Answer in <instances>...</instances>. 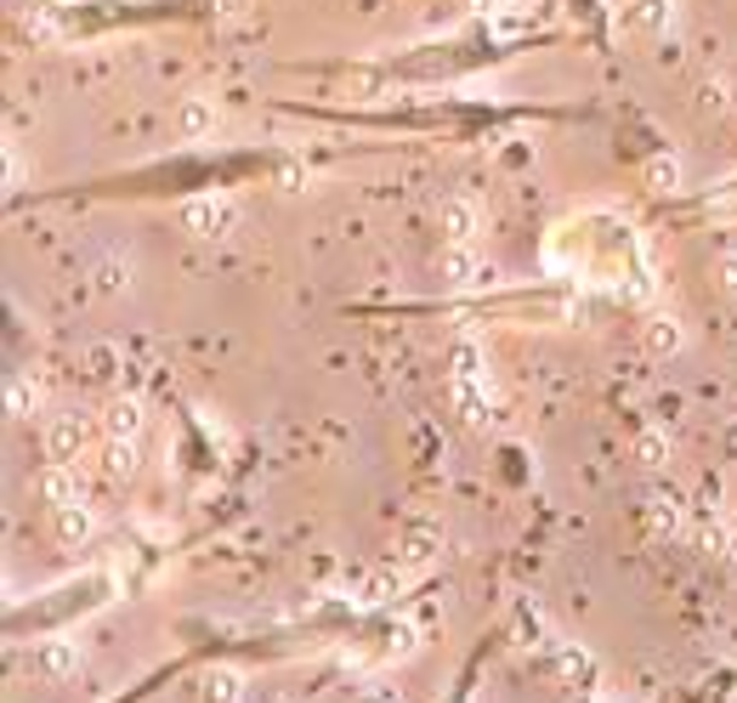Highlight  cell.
Here are the masks:
<instances>
[{"instance_id":"cell-16","label":"cell","mask_w":737,"mask_h":703,"mask_svg":"<svg viewBox=\"0 0 737 703\" xmlns=\"http://www.w3.org/2000/svg\"><path fill=\"white\" fill-rule=\"evenodd\" d=\"M381 86H386V80H381L375 69H347V75H341V91H352V97H375Z\"/></svg>"},{"instance_id":"cell-1","label":"cell","mask_w":737,"mask_h":703,"mask_svg":"<svg viewBox=\"0 0 737 703\" xmlns=\"http://www.w3.org/2000/svg\"><path fill=\"white\" fill-rule=\"evenodd\" d=\"M239 199L227 193H205V199H188L182 205V227L193 239H227V233H239Z\"/></svg>"},{"instance_id":"cell-24","label":"cell","mask_w":737,"mask_h":703,"mask_svg":"<svg viewBox=\"0 0 737 703\" xmlns=\"http://www.w3.org/2000/svg\"><path fill=\"white\" fill-rule=\"evenodd\" d=\"M556 664H562V669H574V676H585V669H590L579 647H567V653H556Z\"/></svg>"},{"instance_id":"cell-3","label":"cell","mask_w":737,"mask_h":703,"mask_svg":"<svg viewBox=\"0 0 737 703\" xmlns=\"http://www.w3.org/2000/svg\"><path fill=\"white\" fill-rule=\"evenodd\" d=\"M624 23L635 29V35L658 41V35H669V29H676V0H630V7H624Z\"/></svg>"},{"instance_id":"cell-9","label":"cell","mask_w":737,"mask_h":703,"mask_svg":"<svg viewBox=\"0 0 737 703\" xmlns=\"http://www.w3.org/2000/svg\"><path fill=\"white\" fill-rule=\"evenodd\" d=\"M35 664H41V676H46V681H69L75 669H80V647H75V642H46Z\"/></svg>"},{"instance_id":"cell-8","label":"cell","mask_w":737,"mask_h":703,"mask_svg":"<svg viewBox=\"0 0 737 703\" xmlns=\"http://www.w3.org/2000/svg\"><path fill=\"white\" fill-rule=\"evenodd\" d=\"M177 131L188 143H205L211 131H216V109L205 103V97H182V109H177Z\"/></svg>"},{"instance_id":"cell-20","label":"cell","mask_w":737,"mask_h":703,"mask_svg":"<svg viewBox=\"0 0 737 703\" xmlns=\"http://www.w3.org/2000/svg\"><path fill=\"white\" fill-rule=\"evenodd\" d=\"M358 703H404V687H392V681H375V687H363Z\"/></svg>"},{"instance_id":"cell-10","label":"cell","mask_w":737,"mask_h":703,"mask_svg":"<svg viewBox=\"0 0 737 703\" xmlns=\"http://www.w3.org/2000/svg\"><path fill=\"white\" fill-rule=\"evenodd\" d=\"M91 533H97V517L86 511V499L80 506H57V540L63 545H86Z\"/></svg>"},{"instance_id":"cell-6","label":"cell","mask_w":737,"mask_h":703,"mask_svg":"<svg viewBox=\"0 0 737 703\" xmlns=\"http://www.w3.org/2000/svg\"><path fill=\"white\" fill-rule=\"evenodd\" d=\"M438 227H443L449 245H472L477 239V205H472V199H443Z\"/></svg>"},{"instance_id":"cell-4","label":"cell","mask_w":737,"mask_h":703,"mask_svg":"<svg viewBox=\"0 0 737 703\" xmlns=\"http://www.w3.org/2000/svg\"><path fill=\"white\" fill-rule=\"evenodd\" d=\"M80 449H86V420H80V415H52V426H46V454L63 460V465H75Z\"/></svg>"},{"instance_id":"cell-11","label":"cell","mask_w":737,"mask_h":703,"mask_svg":"<svg viewBox=\"0 0 737 703\" xmlns=\"http://www.w3.org/2000/svg\"><path fill=\"white\" fill-rule=\"evenodd\" d=\"M137 465H143V454H137V438H109V449H103V472L109 477H137Z\"/></svg>"},{"instance_id":"cell-14","label":"cell","mask_w":737,"mask_h":703,"mask_svg":"<svg viewBox=\"0 0 737 703\" xmlns=\"http://www.w3.org/2000/svg\"><path fill=\"white\" fill-rule=\"evenodd\" d=\"M647 182L658 188V193H681V159L676 154H658V159H647Z\"/></svg>"},{"instance_id":"cell-7","label":"cell","mask_w":737,"mask_h":703,"mask_svg":"<svg viewBox=\"0 0 737 703\" xmlns=\"http://www.w3.org/2000/svg\"><path fill=\"white\" fill-rule=\"evenodd\" d=\"M438 273H443L454 290H472V284H483V261L472 256V245H449L443 261H438Z\"/></svg>"},{"instance_id":"cell-12","label":"cell","mask_w":737,"mask_h":703,"mask_svg":"<svg viewBox=\"0 0 737 703\" xmlns=\"http://www.w3.org/2000/svg\"><path fill=\"white\" fill-rule=\"evenodd\" d=\"M205 703H245V676L239 669H205Z\"/></svg>"},{"instance_id":"cell-23","label":"cell","mask_w":737,"mask_h":703,"mask_svg":"<svg viewBox=\"0 0 737 703\" xmlns=\"http://www.w3.org/2000/svg\"><path fill=\"white\" fill-rule=\"evenodd\" d=\"M664 454H669L664 438H642V460H647V465H664Z\"/></svg>"},{"instance_id":"cell-15","label":"cell","mask_w":737,"mask_h":703,"mask_svg":"<svg viewBox=\"0 0 737 703\" xmlns=\"http://www.w3.org/2000/svg\"><path fill=\"white\" fill-rule=\"evenodd\" d=\"M676 347H681V329H676V318H653V324H647V352H664V358H669Z\"/></svg>"},{"instance_id":"cell-25","label":"cell","mask_w":737,"mask_h":703,"mask_svg":"<svg viewBox=\"0 0 737 703\" xmlns=\"http://www.w3.org/2000/svg\"><path fill=\"white\" fill-rule=\"evenodd\" d=\"M726 449H732V460H737V426H732V438H726Z\"/></svg>"},{"instance_id":"cell-22","label":"cell","mask_w":737,"mask_h":703,"mask_svg":"<svg viewBox=\"0 0 737 703\" xmlns=\"http://www.w3.org/2000/svg\"><path fill=\"white\" fill-rule=\"evenodd\" d=\"M653 528L658 533H676V506H669V499H658V506H653Z\"/></svg>"},{"instance_id":"cell-2","label":"cell","mask_w":737,"mask_h":703,"mask_svg":"<svg viewBox=\"0 0 737 703\" xmlns=\"http://www.w3.org/2000/svg\"><path fill=\"white\" fill-rule=\"evenodd\" d=\"M454 404L465 426H483L488 420V392H483V358L472 347L454 352Z\"/></svg>"},{"instance_id":"cell-18","label":"cell","mask_w":737,"mask_h":703,"mask_svg":"<svg viewBox=\"0 0 737 703\" xmlns=\"http://www.w3.org/2000/svg\"><path fill=\"white\" fill-rule=\"evenodd\" d=\"M715 284H721V295H726V301H737V250L715 261Z\"/></svg>"},{"instance_id":"cell-5","label":"cell","mask_w":737,"mask_h":703,"mask_svg":"<svg viewBox=\"0 0 737 703\" xmlns=\"http://www.w3.org/2000/svg\"><path fill=\"white\" fill-rule=\"evenodd\" d=\"M41 499L57 511V506H80V477H75V465H63V460H52L46 472H41Z\"/></svg>"},{"instance_id":"cell-19","label":"cell","mask_w":737,"mask_h":703,"mask_svg":"<svg viewBox=\"0 0 737 703\" xmlns=\"http://www.w3.org/2000/svg\"><path fill=\"white\" fill-rule=\"evenodd\" d=\"M431 545H438L431 533H409V540H404V562H409V567H420V562L431 556Z\"/></svg>"},{"instance_id":"cell-13","label":"cell","mask_w":737,"mask_h":703,"mask_svg":"<svg viewBox=\"0 0 737 703\" xmlns=\"http://www.w3.org/2000/svg\"><path fill=\"white\" fill-rule=\"evenodd\" d=\"M143 431V404L137 397H114L109 404V438H137Z\"/></svg>"},{"instance_id":"cell-17","label":"cell","mask_w":737,"mask_h":703,"mask_svg":"<svg viewBox=\"0 0 737 703\" xmlns=\"http://www.w3.org/2000/svg\"><path fill=\"white\" fill-rule=\"evenodd\" d=\"M97 290H131V267L125 261H103V267H97Z\"/></svg>"},{"instance_id":"cell-21","label":"cell","mask_w":737,"mask_h":703,"mask_svg":"<svg viewBox=\"0 0 737 703\" xmlns=\"http://www.w3.org/2000/svg\"><path fill=\"white\" fill-rule=\"evenodd\" d=\"M7 404L23 415V409H35V386H29V381H7Z\"/></svg>"}]
</instances>
